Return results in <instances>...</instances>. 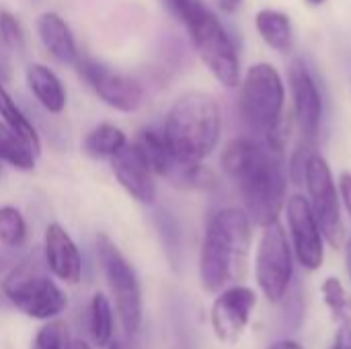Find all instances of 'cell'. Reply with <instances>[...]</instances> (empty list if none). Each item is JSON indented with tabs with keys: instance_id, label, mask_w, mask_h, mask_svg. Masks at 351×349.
I'll use <instances>...</instances> for the list:
<instances>
[{
	"instance_id": "6da1fadb",
	"label": "cell",
	"mask_w": 351,
	"mask_h": 349,
	"mask_svg": "<svg viewBox=\"0 0 351 349\" xmlns=\"http://www.w3.org/2000/svg\"><path fill=\"white\" fill-rule=\"evenodd\" d=\"M220 165L237 185L251 222L265 228L280 220L288 179L278 152L253 138H234L224 146Z\"/></svg>"
},
{
	"instance_id": "7a4b0ae2",
	"label": "cell",
	"mask_w": 351,
	"mask_h": 349,
	"mask_svg": "<svg viewBox=\"0 0 351 349\" xmlns=\"http://www.w3.org/2000/svg\"><path fill=\"white\" fill-rule=\"evenodd\" d=\"M251 224L241 208H222L210 218L199 253V280L206 292H220L245 278L253 241Z\"/></svg>"
},
{
	"instance_id": "3957f363",
	"label": "cell",
	"mask_w": 351,
	"mask_h": 349,
	"mask_svg": "<svg viewBox=\"0 0 351 349\" xmlns=\"http://www.w3.org/2000/svg\"><path fill=\"white\" fill-rule=\"evenodd\" d=\"M222 115L218 101L202 91L185 93L167 113L165 140L183 163L197 165L218 146Z\"/></svg>"
},
{
	"instance_id": "277c9868",
	"label": "cell",
	"mask_w": 351,
	"mask_h": 349,
	"mask_svg": "<svg viewBox=\"0 0 351 349\" xmlns=\"http://www.w3.org/2000/svg\"><path fill=\"white\" fill-rule=\"evenodd\" d=\"M286 88L280 72L267 64H253L241 78L239 109L245 123L265 138V146L282 154L290 134V119L284 115Z\"/></svg>"
},
{
	"instance_id": "5b68a950",
	"label": "cell",
	"mask_w": 351,
	"mask_h": 349,
	"mask_svg": "<svg viewBox=\"0 0 351 349\" xmlns=\"http://www.w3.org/2000/svg\"><path fill=\"white\" fill-rule=\"evenodd\" d=\"M171 12L183 23L189 39L210 70V74L226 88L241 84V60L237 47L220 23V19L206 6L204 0H167Z\"/></svg>"
},
{
	"instance_id": "8992f818",
	"label": "cell",
	"mask_w": 351,
	"mask_h": 349,
	"mask_svg": "<svg viewBox=\"0 0 351 349\" xmlns=\"http://www.w3.org/2000/svg\"><path fill=\"white\" fill-rule=\"evenodd\" d=\"M2 294L21 313L37 321H51L64 313L68 298L45 274L37 257L19 263L2 282Z\"/></svg>"
},
{
	"instance_id": "52a82bcc",
	"label": "cell",
	"mask_w": 351,
	"mask_h": 349,
	"mask_svg": "<svg viewBox=\"0 0 351 349\" xmlns=\"http://www.w3.org/2000/svg\"><path fill=\"white\" fill-rule=\"evenodd\" d=\"M97 257L115 300V309L121 321V327L128 337L136 335L142 325V290L134 267L115 247L107 234L97 237Z\"/></svg>"
},
{
	"instance_id": "ba28073f",
	"label": "cell",
	"mask_w": 351,
	"mask_h": 349,
	"mask_svg": "<svg viewBox=\"0 0 351 349\" xmlns=\"http://www.w3.org/2000/svg\"><path fill=\"white\" fill-rule=\"evenodd\" d=\"M292 247L280 222L263 228L255 255L257 286L271 304H280L292 284Z\"/></svg>"
},
{
	"instance_id": "9c48e42d",
	"label": "cell",
	"mask_w": 351,
	"mask_h": 349,
	"mask_svg": "<svg viewBox=\"0 0 351 349\" xmlns=\"http://www.w3.org/2000/svg\"><path fill=\"white\" fill-rule=\"evenodd\" d=\"M304 185L308 191L311 210L321 226L325 241L333 249H339L346 243V226H343V218H341L339 193H337V185H335L333 173H331V167L319 152H313L308 158Z\"/></svg>"
},
{
	"instance_id": "30bf717a",
	"label": "cell",
	"mask_w": 351,
	"mask_h": 349,
	"mask_svg": "<svg viewBox=\"0 0 351 349\" xmlns=\"http://www.w3.org/2000/svg\"><path fill=\"white\" fill-rule=\"evenodd\" d=\"M76 66H78V74L84 78V82L109 107H113L121 113H132L142 105L144 91L130 76L119 74L90 58H78Z\"/></svg>"
},
{
	"instance_id": "8fae6325",
	"label": "cell",
	"mask_w": 351,
	"mask_h": 349,
	"mask_svg": "<svg viewBox=\"0 0 351 349\" xmlns=\"http://www.w3.org/2000/svg\"><path fill=\"white\" fill-rule=\"evenodd\" d=\"M284 210L288 218L292 249L298 263L308 272L319 269L325 259V237L311 210L308 200L302 195H292L290 200H286Z\"/></svg>"
},
{
	"instance_id": "7c38bea8",
	"label": "cell",
	"mask_w": 351,
	"mask_h": 349,
	"mask_svg": "<svg viewBox=\"0 0 351 349\" xmlns=\"http://www.w3.org/2000/svg\"><path fill=\"white\" fill-rule=\"evenodd\" d=\"M255 304L257 296L247 286H228L220 290L210 313V323L216 337L222 344H237L251 321Z\"/></svg>"
},
{
	"instance_id": "4fadbf2b",
	"label": "cell",
	"mask_w": 351,
	"mask_h": 349,
	"mask_svg": "<svg viewBox=\"0 0 351 349\" xmlns=\"http://www.w3.org/2000/svg\"><path fill=\"white\" fill-rule=\"evenodd\" d=\"M288 82L290 93L294 101V117L302 132L304 142H315L319 128H321V115H323V101L321 93L317 88V82L306 68L302 60H294L288 70Z\"/></svg>"
},
{
	"instance_id": "5bb4252c",
	"label": "cell",
	"mask_w": 351,
	"mask_h": 349,
	"mask_svg": "<svg viewBox=\"0 0 351 349\" xmlns=\"http://www.w3.org/2000/svg\"><path fill=\"white\" fill-rule=\"evenodd\" d=\"M111 169L119 185L140 204H152L156 197V185L152 181V169L142 146L125 144L115 156H111Z\"/></svg>"
},
{
	"instance_id": "9a60e30c",
	"label": "cell",
	"mask_w": 351,
	"mask_h": 349,
	"mask_svg": "<svg viewBox=\"0 0 351 349\" xmlns=\"http://www.w3.org/2000/svg\"><path fill=\"white\" fill-rule=\"evenodd\" d=\"M43 259L47 269L66 284H78L82 278V257L72 237L58 224L51 222L43 237Z\"/></svg>"
},
{
	"instance_id": "2e32d148",
	"label": "cell",
	"mask_w": 351,
	"mask_h": 349,
	"mask_svg": "<svg viewBox=\"0 0 351 349\" xmlns=\"http://www.w3.org/2000/svg\"><path fill=\"white\" fill-rule=\"evenodd\" d=\"M37 33L47 53L60 64H76L78 47L68 23L58 12H43L37 19Z\"/></svg>"
},
{
	"instance_id": "e0dca14e",
	"label": "cell",
	"mask_w": 351,
	"mask_h": 349,
	"mask_svg": "<svg viewBox=\"0 0 351 349\" xmlns=\"http://www.w3.org/2000/svg\"><path fill=\"white\" fill-rule=\"evenodd\" d=\"M27 84L39 105L49 113H62L66 107V88L62 80L49 70L45 64H29L27 66Z\"/></svg>"
},
{
	"instance_id": "ac0fdd59",
	"label": "cell",
	"mask_w": 351,
	"mask_h": 349,
	"mask_svg": "<svg viewBox=\"0 0 351 349\" xmlns=\"http://www.w3.org/2000/svg\"><path fill=\"white\" fill-rule=\"evenodd\" d=\"M255 27L261 35V39L276 51L288 53L294 47V29L288 14L274 10V8H261L255 14Z\"/></svg>"
},
{
	"instance_id": "d6986e66",
	"label": "cell",
	"mask_w": 351,
	"mask_h": 349,
	"mask_svg": "<svg viewBox=\"0 0 351 349\" xmlns=\"http://www.w3.org/2000/svg\"><path fill=\"white\" fill-rule=\"evenodd\" d=\"M125 144H128V138L121 128L113 123H101L84 136L82 150L93 158H111Z\"/></svg>"
},
{
	"instance_id": "ffe728a7",
	"label": "cell",
	"mask_w": 351,
	"mask_h": 349,
	"mask_svg": "<svg viewBox=\"0 0 351 349\" xmlns=\"http://www.w3.org/2000/svg\"><path fill=\"white\" fill-rule=\"evenodd\" d=\"M0 117L2 121L14 130L37 154L41 150V142H39V136H37V130L33 128V123L29 121V117L21 111V107L16 105V101L8 95V91L4 88L2 80H0Z\"/></svg>"
},
{
	"instance_id": "44dd1931",
	"label": "cell",
	"mask_w": 351,
	"mask_h": 349,
	"mask_svg": "<svg viewBox=\"0 0 351 349\" xmlns=\"http://www.w3.org/2000/svg\"><path fill=\"white\" fill-rule=\"evenodd\" d=\"M37 152L4 121H0V160L19 171H31L35 167Z\"/></svg>"
},
{
	"instance_id": "7402d4cb",
	"label": "cell",
	"mask_w": 351,
	"mask_h": 349,
	"mask_svg": "<svg viewBox=\"0 0 351 349\" xmlns=\"http://www.w3.org/2000/svg\"><path fill=\"white\" fill-rule=\"evenodd\" d=\"M88 329L99 348H107L113 339V311L105 294H95L88 309Z\"/></svg>"
},
{
	"instance_id": "603a6c76",
	"label": "cell",
	"mask_w": 351,
	"mask_h": 349,
	"mask_svg": "<svg viewBox=\"0 0 351 349\" xmlns=\"http://www.w3.org/2000/svg\"><path fill=\"white\" fill-rule=\"evenodd\" d=\"M321 296H323V302L335 321L351 323V298L337 278L331 276L321 284Z\"/></svg>"
},
{
	"instance_id": "cb8c5ba5",
	"label": "cell",
	"mask_w": 351,
	"mask_h": 349,
	"mask_svg": "<svg viewBox=\"0 0 351 349\" xmlns=\"http://www.w3.org/2000/svg\"><path fill=\"white\" fill-rule=\"evenodd\" d=\"M27 239V224L23 214L12 206L0 208V243L6 247H21Z\"/></svg>"
},
{
	"instance_id": "d4e9b609",
	"label": "cell",
	"mask_w": 351,
	"mask_h": 349,
	"mask_svg": "<svg viewBox=\"0 0 351 349\" xmlns=\"http://www.w3.org/2000/svg\"><path fill=\"white\" fill-rule=\"evenodd\" d=\"M33 349H72L66 325L62 321L45 323L33 339Z\"/></svg>"
},
{
	"instance_id": "484cf974",
	"label": "cell",
	"mask_w": 351,
	"mask_h": 349,
	"mask_svg": "<svg viewBox=\"0 0 351 349\" xmlns=\"http://www.w3.org/2000/svg\"><path fill=\"white\" fill-rule=\"evenodd\" d=\"M0 41L16 51L25 49V33L16 16L8 10H0Z\"/></svg>"
},
{
	"instance_id": "4316f807",
	"label": "cell",
	"mask_w": 351,
	"mask_h": 349,
	"mask_svg": "<svg viewBox=\"0 0 351 349\" xmlns=\"http://www.w3.org/2000/svg\"><path fill=\"white\" fill-rule=\"evenodd\" d=\"M337 187H339V197H341V202H343V206H346V210H348V214H350V218H351V173L350 171H343V173L339 175V183H337Z\"/></svg>"
},
{
	"instance_id": "83f0119b",
	"label": "cell",
	"mask_w": 351,
	"mask_h": 349,
	"mask_svg": "<svg viewBox=\"0 0 351 349\" xmlns=\"http://www.w3.org/2000/svg\"><path fill=\"white\" fill-rule=\"evenodd\" d=\"M329 349H351V323H339L333 346Z\"/></svg>"
},
{
	"instance_id": "f1b7e54d",
	"label": "cell",
	"mask_w": 351,
	"mask_h": 349,
	"mask_svg": "<svg viewBox=\"0 0 351 349\" xmlns=\"http://www.w3.org/2000/svg\"><path fill=\"white\" fill-rule=\"evenodd\" d=\"M267 349H304L298 341L294 339H280V341H274Z\"/></svg>"
},
{
	"instance_id": "f546056e",
	"label": "cell",
	"mask_w": 351,
	"mask_h": 349,
	"mask_svg": "<svg viewBox=\"0 0 351 349\" xmlns=\"http://www.w3.org/2000/svg\"><path fill=\"white\" fill-rule=\"evenodd\" d=\"M216 2L224 12H237L243 4V0H216Z\"/></svg>"
},
{
	"instance_id": "4dcf8cb0",
	"label": "cell",
	"mask_w": 351,
	"mask_h": 349,
	"mask_svg": "<svg viewBox=\"0 0 351 349\" xmlns=\"http://www.w3.org/2000/svg\"><path fill=\"white\" fill-rule=\"evenodd\" d=\"M346 265H348V274L351 280V237L346 241Z\"/></svg>"
},
{
	"instance_id": "1f68e13d",
	"label": "cell",
	"mask_w": 351,
	"mask_h": 349,
	"mask_svg": "<svg viewBox=\"0 0 351 349\" xmlns=\"http://www.w3.org/2000/svg\"><path fill=\"white\" fill-rule=\"evenodd\" d=\"M72 349H93L84 339H72Z\"/></svg>"
},
{
	"instance_id": "d6a6232c",
	"label": "cell",
	"mask_w": 351,
	"mask_h": 349,
	"mask_svg": "<svg viewBox=\"0 0 351 349\" xmlns=\"http://www.w3.org/2000/svg\"><path fill=\"white\" fill-rule=\"evenodd\" d=\"M306 4H311V6H321V4H325L327 0H304Z\"/></svg>"
},
{
	"instance_id": "836d02e7",
	"label": "cell",
	"mask_w": 351,
	"mask_h": 349,
	"mask_svg": "<svg viewBox=\"0 0 351 349\" xmlns=\"http://www.w3.org/2000/svg\"><path fill=\"white\" fill-rule=\"evenodd\" d=\"M8 76V72H6V68H4V64L0 62V80H4Z\"/></svg>"
},
{
	"instance_id": "e575fe53",
	"label": "cell",
	"mask_w": 351,
	"mask_h": 349,
	"mask_svg": "<svg viewBox=\"0 0 351 349\" xmlns=\"http://www.w3.org/2000/svg\"><path fill=\"white\" fill-rule=\"evenodd\" d=\"M107 349H125V348H123V346H121L119 341H111V344L107 346Z\"/></svg>"
}]
</instances>
